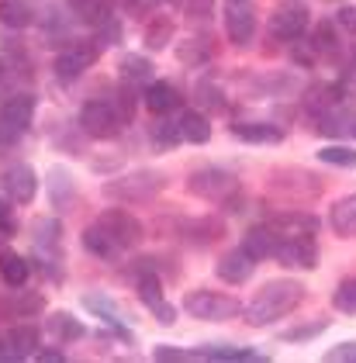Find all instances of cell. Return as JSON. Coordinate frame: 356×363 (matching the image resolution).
Wrapping results in <instances>:
<instances>
[{"label":"cell","instance_id":"1","mask_svg":"<svg viewBox=\"0 0 356 363\" xmlns=\"http://www.w3.org/2000/svg\"><path fill=\"white\" fill-rule=\"evenodd\" d=\"M304 298H308V287H304L301 280L277 277V280H267L246 305H243L239 315L246 318L252 329H267V325L280 322L284 315L298 311V308L304 305Z\"/></svg>","mask_w":356,"mask_h":363},{"label":"cell","instance_id":"2","mask_svg":"<svg viewBox=\"0 0 356 363\" xmlns=\"http://www.w3.org/2000/svg\"><path fill=\"white\" fill-rule=\"evenodd\" d=\"M169 187V177L163 169H132V173H121L104 184V197L118 201V204H142V201H152L156 194H163Z\"/></svg>","mask_w":356,"mask_h":363},{"label":"cell","instance_id":"3","mask_svg":"<svg viewBox=\"0 0 356 363\" xmlns=\"http://www.w3.org/2000/svg\"><path fill=\"white\" fill-rule=\"evenodd\" d=\"M184 311H187L191 318H201V322H225V318H235V315L243 311V305H239V298H232V294L197 287V291H187V294H184Z\"/></svg>","mask_w":356,"mask_h":363},{"label":"cell","instance_id":"4","mask_svg":"<svg viewBox=\"0 0 356 363\" xmlns=\"http://www.w3.org/2000/svg\"><path fill=\"white\" fill-rule=\"evenodd\" d=\"M80 132L87 139H97V142H111L121 135L125 121L118 118V111L111 108V101H87L80 108V118H77Z\"/></svg>","mask_w":356,"mask_h":363},{"label":"cell","instance_id":"5","mask_svg":"<svg viewBox=\"0 0 356 363\" xmlns=\"http://www.w3.org/2000/svg\"><path fill=\"white\" fill-rule=\"evenodd\" d=\"M97 225L114 239L118 250H135V246H142V239H145V225L138 222L135 215H128L125 208H108V211H101Z\"/></svg>","mask_w":356,"mask_h":363},{"label":"cell","instance_id":"6","mask_svg":"<svg viewBox=\"0 0 356 363\" xmlns=\"http://www.w3.org/2000/svg\"><path fill=\"white\" fill-rule=\"evenodd\" d=\"M97 56H101V45L94 42V38H73L59 56H55V77L59 80H77V77H83V69H90L94 62H97Z\"/></svg>","mask_w":356,"mask_h":363},{"label":"cell","instance_id":"7","mask_svg":"<svg viewBox=\"0 0 356 363\" xmlns=\"http://www.w3.org/2000/svg\"><path fill=\"white\" fill-rule=\"evenodd\" d=\"M308 25H311V11L304 0H284L270 18V31L280 42H301Z\"/></svg>","mask_w":356,"mask_h":363},{"label":"cell","instance_id":"8","mask_svg":"<svg viewBox=\"0 0 356 363\" xmlns=\"http://www.w3.org/2000/svg\"><path fill=\"white\" fill-rule=\"evenodd\" d=\"M274 259L287 270H315L318 267V246H315L311 235H284L280 232Z\"/></svg>","mask_w":356,"mask_h":363},{"label":"cell","instance_id":"9","mask_svg":"<svg viewBox=\"0 0 356 363\" xmlns=\"http://www.w3.org/2000/svg\"><path fill=\"white\" fill-rule=\"evenodd\" d=\"M239 187V180L221 167H201L187 177V191L201 201H221L225 194H232Z\"/></svg>","mask_w":356,"mask_h":363},{"label":"cell","instance_id":"10","mask_svg":"<svg viewBox=\"0 0 356 363\" xmlns=\"http://www.w3.org/2000/svg\"><path fill=\"white\" fill-rule=\"evenodd\" d=\"M177 235L187 242V246H211L225 235V222L215 215H201V218H184L177 222Z\"/></svg>","mask_w":356,"mask_h":363},{"label":"cell","instance_id":"11","mask_svg":"<svg viewBox=\"0 0 356 363\" xmlns=\"http://www.w3.org/2000/svg\"><path fill=\"white\" fill-rule=\"evenodd\" d=\"M252 270H256V259H252V256H249L243 246H235V250L221 252L218 263H215V274H218V280L232 284V287L246 284V280L252 277Z\"/></svg>","mask_w":356,"mask_h":363},{"label":"cell","instance_id":"12","mask_svg":"<svg viewBox=\"0 0 356 363\" xmlns=\"http://www.w3.org/2000/svg\"><path fill=\"white\" fill-rule=\"evenodd\" d=\"M49 180H45V191H49V201H52V208L59 215H66V211H73L77 208V184H73V177H69V169L66 167H52L45 173Z\"/></svg>","mask_w":356,"mask_h":363},{"label":"cell","instance_id":"13","mask_svg":"<svg viewBox=\"0 0 356 363\" xmlns=\"http://www.w3.org/2000/svg\"><path fill=\"white\" fill-rule=\"evenodd\" d=\"M4 194L11 197L14 204H31L35 194H38V177H35V169L28 167V163H18V167H11L4 173Z\"/></svg>","mask_w":356,"mask_h":363},{"label":"cell","instance_id":"14","mask_svg":"<svg viewBox=\"0 0 356 363\" xmlns=\"http://www.w3.org/2000/svg\"><path fill=\"white\" fill-rule=\"evenodd\" d=\"M225 35L232 45H249L256 38V11L249 7L246 0L243 4H232L225 11Z\"/></svg>","mask_w":356,"mask_h":363},{"label":"cell","instance_id":"15","mask_svg":"<svg viewBox=\"0 0 356 363\" xmlns=\"http://www.w3.org/2000/svg\"><path fill=\"white\" fill-rule=\"evenodd\" d=\"M31 239H35V250L38 256H45V267H55L59 263V250H62V225L55 218H35L31 222ZM42 267V270H45Z\"/></svg>","mask_w":356,"mask_h":363},{"label":"cell","instance_id":"16","mask_svg":"<svg viewBox=\"0 0 356 363\" xmlns=\"http://www.w3.org/2000/svg\"><path fill=\"white\" fill-rule=\"evenodd\" d=\"M35 97L31 94H11L7 101H4V108H0V121L7 125V128H14L18 135H25L28 128H31V121H35Z\"/></svg>","mask_w":356,"mask_h":363},{"label":"cell","instance_id":"17","mask_svg":"<svg viewBox=\"0 0 356 363\" xmlns=\"http://www.w3.org/2000/svg\"><path fill=\"white\" fill-rule=\"evenodd\" d=\"M142 101H145V108H149L152 118H156V114L177 111L180 101H184V94L169 84V80H149V84H145V94H142Z\"/></svg>","mask_w":356,"mask_h":363},{"label":"cell","instance_id":"18","mask_svg":"<svg viewBox=\"0 0 356 363\" xmlns=\"http://www.w3.org/2000/svg\"><path fill=\"white\" fill-rule=\"evenodd\" d=\"M277 242H280V232H277L274 225H256V228H249L246 239H243V250L260 263V259H274L277 252Z\"/></svg>","mask_w":356,"mask_h":363},{"label":"cell","instance_id":"19","mask_svg":"<svg viewBox=\"0 0 356 363\" xmlns=\"http://www.w3.org/2000/svg\"><path fill=\"white\" fill-rule=\"evenodd\" d=\"M232 135L243 142H252V145H277V142H284V128L270 125V121H235Z\"/></svg>","mask_w":356,"mask_h":363},{"label":"cell","instance_id":"20","mask_svg":"<svg viewBox=\"0 0 356 363\" xmlns=\"http://www.w3.org/2000/svg\"><path fill=\"white\" fill-rule=\"evenodd\" d=\"M45 308V298L38 291H25V287H11V298L0 305V311L7 318H31Z\"/></svg>","mask_w":356,"mask_h":363},{"label":"cell","instance_id":"21","mask_svg":"<svg viewBox=\"0 0 356 363\" xmlns=\"http://www.w3.org/2000/svg\"><path fill=\"white\" fill-rule=\"evenodd\" d=\"M83 308H87V311H94L97 318H104V322H108L121 339H128V342H132V333H128V329H125V322H121V308H118V301H111L108 294H83Z\"/></svg>","mask_w":356,"mask_h":363},{"label":"cell","instance_id":"22","mask_svg":"<svg viewBox=\"0 0 356 363\" xmlns=\"http://www.w3.org/2000/svg\"><path fill=\"white\" fill-rule=\"evenodd\" d=\"M267 225H274L277 232H284V235H315L318 232V218L308 215V211H294V208L277 211Z\"/></svg>","mask_w":356,"mask_h":363},{"label":"cell","instance_id":"23","mask_svg":"<svg viewBox=\"0 0 356 363\" xmlns=\"http://www.w3.org/2000/svg\"><path fill=\"white\" fill-rule=\"evenodd\" d=\"M215 38H208V35H194V38H184L180 45H177V59H180V66H187V69H197V66H204L208 59L215 56V45H211Z\"/></svg>","mask_w":356,"mask_h":363},{"label":"cell","instance_id":"24","mask_svg":"<svg viewBox=\"0 0 356 363\" xmlns=\"http://www.w3.org/2000/svg\"><path fill=\"white\" fill-rule=\"evenodd\" d=\"M4 346H7V357L11 360H28L38 353V329L35 325H18L4 335Z\"/></svg>","mask_w":356,"mask_h":363},{"label":"cell","instance_id":"25","mask_svg":"<svg viewBox=\"0 0 356 363\" xmlns=\"http://www.w3.org/2000/svg\"><path fill=\"white\" fill-rule=\"evenodd\" d=\"M31 277V259L18 256L14 250H0V280L7 287H25Z\"/></svg>","mask_w":356,"mask_h":363},{"label":"cell","instance_id":"26","mask_svg":"<svg viewBox=\"0 0 356 363\" xmlns=\"http://www.w3.org/2000/svg\"><path fill=\"white\" fill-rule=\"evenodd\" d=\"M329 225H332V232H335V235L353 239V235H356V194L339 197V201L332 204Z\"/></svg>","mask_w":356,"mask_h":363},{"label":"cell","instance_id":"27","mask_svg":"<svg viewBox=\"0 0 356 363\" xmlns=\"http://www.w3.org/2000/svg\"><path fill=\"white\" fill-rule=\"evenodd\" d=\"M177 128H180V142L204 145V142L211 139V118L201 111H184L177 118Z\"/></svg>","mask_w":356,"mask_h":363},{"label":"cell","instance_id":"28","mask_svg":"<svg viewBox=\"0 0 356 363\" xmlns=\"http://www.w3.org/2000/svg\"><path fill=\"white\" fill-rule=\"evenodd\" d=\"M0 25L14 31H25L35 25V7L28 0H0Z\"/></svg>","mask_w":356,"mask_h":363},{"label":"cell","instance_id":"29","mask_svg":"<svg viewBox=\"0 0 356 363\" xmlns=\"http://www.w3.org/2000/svg\"><path fill=\"white\" fill-rule=\"evenodd\" d=\"M191 353H194V360H263L249 346H225V342H208V346L191 350Z\"/></svg>","mask_w":356,"mask_h":363},{"label":"cell","instance_id":"30","mask_svg":"<svg viewBox=\"0 0 356 363\" xmlns=\"http://www.w3.org/2000/svg\"><path fill=\"white\" fill-rule=\"evenodd\" d=\"M80 242H83V250L90 252V256H97V259H114V256L121 252L118 246H114V239H111V235L97 222L90 225V228H83Z\"/></svg>","mask_w":356,"mask_h":363},{"label":"cell","instance_id":"31","mask_svg":"<svg viewBox=\"0 0 356 363\" xmlns=\"http://www.w3.org/2000/svg\"><path fill=\"white\" fill-rule=\"evenodd\" d=\"M45 329L52 333L55 342H77V339H83V335H87V325H83L80 318H73L69 311H55Z\"/></svg>","mask_w":356,"mask_h":363},{"label":"cell","instance_id":"32","mask_svg":"<svg viewBox=\"0 0 356 363\" xmlns=\"http://www.w3.org/2000/svg\"><path fill=\"white\" fill-rule=\"evenodd\" d=\"M339 104V86L335 84H315V86H308L304 90V108L315 114H326V111H332Z\"/></svg>","mask_w":356,"mask_h":363},{"label":"cell","instance_id":"33","mask_svg":"<svg viewBox=\"0 0 356 363\" xmlns=\"http://www.w3.org/2000/svg\"><path fill=\"white\" fill-rule=\"evenodd\" d=\"M69 7H73V14L80 18L83 25H90V28H101L108 18H114L108 0H69Z\"/></svg>","mask_w":356,"mask_h":363},{"label":"cell","instance_id":"34","mask_svg":"<svg viewBox=\"0 0 356 363\" xmlns=\"http://www.w3.org/2000/svg\"><path fill=\"white\" fill-rule=\"evenodd\" d=\"M118 69H121V80L125 84H149V80H156V73H152V62L145 56H128L118 62Z\"/></svg>","mask_w":356,"mask_h":363},{"label":"cell","instance_id":"35","mask_svg":"<svg viewBox=\"0 0 356 363\" xmlns=\"http://www.w3.org/2000/svg\"><path fill=\"white\" fill-rule=\"evenodd\" d=\"M173 21L169 18H156V21H149L145 25V49L149 52H163L166 45L173 42Z\"/></svg>","mask_w":356,"mask_h":363},{"label":"cell","instance_id":"36","mask_svg":"<svg viewBox=\"0 0 356 363\" xmlns=\"http://www.w3.org/2000/svg\"><path fill=\"white\" fill-rule=\"evenodd\" d=\"M315 121H318L315 128H318L322 135H332V139H339V135H350V128H353V125H350V114H346V111H335V108H332V111H326V114H318Z\"/></svg>","mask_w":356,"mask_h":363},{"label":"cell","instance_id":"37","mask_svg":"<svg viewBox=\"0 0 356 363\" xmlns=\"http://www.w3.org/2000/svg\"><path fill=\"white\" fill-rule=\"evenodd\" d=\"M152 142H156V149H173V145L180 142V128H177V118L156 114V121H152Z\"/></svg>","mask_w":356,"mask_h":363},{"label":"cell","instance_id":"38","mask_svg":"<svg viewBox=\"0 0 356 363\" xmlns=\"http://www.w3.org/2000/svg\"><path fill=\"white\" fill-rule=\"evenodd\" d=\"M329 325H332V318H311V322H304V325L284 329V333H280V339H284V342H311L315 335H322Z\"/></svg>","mask_w":356,"mask_h":363},{"label":"cell","instance_id":"39","mask_svg":"<svg viewBox=\"0 0 356 363\" xmlns=\"http://www.w3.org/2000/svg\"><path fill=\"white\" fill-rule=\"evenodd\" d=\"M318 160L329 163V167L356 169V149H350V145H322L318 149Z\"/></svg>","mask_w":356,"mask_h":363},{"label":"cell","instance_id":"40","mask_svg":"<svg viewBox=\"0 0 356 363\" xmlns=\"http://www.w3.org/2000/svg\"><path fill=\"white\" fill-rule=\"evenodd\" d=\"M197 104L204 108V111H225V90L218 84H211V80H201L197 84Z\"/></svg>","mask_w":356,"mask_h":363},{"label":"cell","instance_id":"41","mask_svg":"<svg viewBox=\"0 0 356 363\" xmlns=\"http://www.w3.org/2000/svg\"><path fill=\"white\" fill-rule=\"evenodd\" d=\"M311 52H322V56H332L335 49H339V42H335V25L332 21H322L318 28L311 31Z\"/></svg>","mask_w":356,"mask_h":363},{"label":"cell","instance_id":"42","mask_svg":"<svg viewBox=\"0 0 356 363\" xmlns=\"http://www.w3.org/2000/svg\"><path fill=\"white\" fill-rule=\"evenodd\" d=\"M332 308H335V311H343V315H356V277L343 280V284L335 287V294H332Z\"/></svg>","mask_w":356,"mask_h":363},{"label":"cell","instance_id":"43","mask_svg":"<svg viewBox=\"0 0 356 363\" xmlns=\"http://www.w3.org/2000/svg\"><path fill=\"white\" fill-rule=\"evenodd\" d=\"M169 7L194 18V21H204V18L215 14V0H169Z\"/></svg>","mask_w":356,"mask_h":363},{"label":"cell","instance_id":"44","mask_svg":"<svg viewBox=\"0 0 356 363\" xmlns=\"http://www.w3.org/2000/svg\"><path fill=\"white\" fill-rule=\"evenodd\" d=\"M111 108L118 111V118H121L125 125H132V118H135V94H132V84H128V86H121V90L114 94Z\"/></svg>","mask_w":356,"mask_h":363},{"label":"cell","instance_id":"45","mask_svg":"<svg viewBox=\"0 0 356 363\" xmlns=\"http://www.w3.org/2000/svg\"><path fill=\"white\" fill-rule=\"evenodd\" d=\"M152 360L160 363H180V360H194L191 350H180V346H166V342H156L152 346Z\"/></svg>","mask_w":356,"mask_h":363},{"label":"cell","instance_id":"46","mask_svg":"<svg viewBox=\"0 0 356 363\" xmlns=\"http://www.w3.org/2000/svg\"><path fill=\"white\" fill-rule=\"evenodd\" d=\"M0 232H4V235L18 232V218H14V201H11L7 194L0 197Z\"/></svg>","mask_w":356,"mask_h":363},{"label":"cell","instance_id":"47","mask_svg":"<svg viewBox=\"0 0 356 363\" xmlns=\"http://www.w3.org/2000/svg\"><path fill=\"white\" fill-rule=\"evenodd\" d=\"M329 360L332 363H356V339L353 342H339V346H332Z\"/></svg>","mask_w":356,"mask_h":363},{"label":"cell","instance_id":"48","mask_svg":"<svg viewBox=\"0 0 356 363\" xmlns=\"http://www.w3.org/2000/svg\"><path fill=\"white\" fill-rule=\"evenodd\" d=\"M335 25H339L343 31H350V35H356V4L343 7V11L335 14Z\"/></svg>","mask_w":356,"mask_h":363},{"label":"cell","instance_id":"49","mask_svg":"<svg viewBox=\"0 0 356 363\" xmlns=\"http://www.w3.org/2000/svg\"><path fill=\"white\" fill-rule=\"evenodd\" d=\"M152 315H156V322H160V325H173V322H177V308L166 305V298L152 308Z\"/></svg>","mask_w":356,"mask_h":363},{"label":"cell","instance_id":"50","mask_svg":"<svg viewBox=\"0 0 356 363\" xmlns=\"http://www.w3.org/2000/svg\"><path fill=\"white\" fill-rule=\"evenodd\" d=\"M18 139H21V135H18L14 128H7V125L0 121V145H14V142H18Z\"/></svg>","mask_w":356,"mask_h":363},{"label":"cell","instance_id":"51","mask_svg":"<svg viewBox=\"0 0 356 363\" xmlns=\"http://www.w3.org/2000/svg\"><path fill=\"white\" fill-rule=\"evenodd\" d=\"M35 357H38V360H49V363H62V360H66V357H62L59 350H38Z\"/></svg>","mask_w":356,"mask_h":363},{"label":"cell","instance_id":"52","mask_svg":"<svg viewBox=\"0 0 356 363\" xmlns=\"http://www.w3.org/2000/svg\"><path fill=\"white\" fill-rule=\"evenodd\" d=\"M4 73H7V62H4V56H0V80H4Z\"/></svg>","mask_w":356,"mask_h":363},{"label":"cell","instance_id":"53","mask_svg":"<svg viewBox=\"0 0 356 363\" xmlns=\"http://www.w3.org/2000/svg\"><path fill=\"white\" fill-rule=\"evenodd\" d=\"M228 4H243V0H228Z\"/></svg>","mask_w":356,"mask_h":363},{"label":"cell","instance_id":"54","mask_svg":"<svg viewBox=\"0 0 356 363\" xmlns=\"http://www.w3.org/2000/svg\"><path fill=\"white\" fill-rule=\"evenodd\" d=\"M332 4H335V0H332Z\"/></svg>","mask_w":356,"mask_h":363}]
</instances>
